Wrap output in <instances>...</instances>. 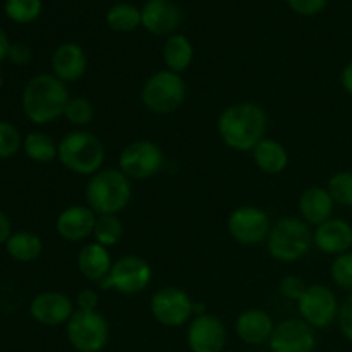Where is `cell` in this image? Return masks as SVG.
Instances as JSON below:
<instances>
[{
	"instance_id": "obj_33",
	"label": "cell",
	"mask_w": 352,
	"mask_h": 352,
	"mask_svg": "<svg viewBox=\"0 0 352 352\" xmlns=\"http://www.w3.org/2000/svg\"><path fill=\"white\" fill-rule=\"evenodd\" d=\"M332 277L344 291H352V253L339 254L332 265Z\"/></svg>"
},
{
	"instance_id": "obj_9",
	"label": "cell",
	"mask_w": 352,
	"mask_h": 352,
	"mask_svg": "<svg viewBox=\"0 0 352 352\" xmlns=\"http://www.w3.org/2000/svg\"><path fill=\"white\" fill-rule=\"evenodd\" d=\"M120 170L129 179L144 181L157 174L164 165L160 148L151 141H136L127 144L119 158Z\"/></svg>"
},
{
	"instance_id": "obj_12",
	"label": "cell",
	"mask_w": 352,
	"mask_h": 352,
	"mask_svg": "<svg viewBox=\"0 0 352 352\" xmlns=\"http://www.w3.org/2000/svg\"><path fill=\"white\" fill-rule=\"evenodd\" d=\"M229 232L237 243L254 246L270 234L272 226L267 213L254 206H241L229 217Z\"/></svg>"
},
{
	"instance_id": "obj_10",
	"label": "cell",
	"mask_w": 352,
	"mask_h": 352,
	"mask_svg": "<svg viewBox=\"0 0 352 352\" xmlns=\"http://www.w3.org/2000/svg\"><path fill=\"white\" fill-rule=\"evenodd\" d=\"M298 306L305 322L315 329H325L336 320V316H339L336 294L322 284L306 287V291L299 298Z\"/></svg>"
},
{
	"instance_id": "obj_2",
	"label": "cell",
	"mask_w": 352,
	"mask_h": 352,
	"mask_svg": "<svg viewBox=\"0 0 352 352\" xmlns=\"http://www.w3.org/2000/svg\"><path fill=\"white\" fill-rule=\"evenodd\" d=\"M267 131V116L254 103H237L222 112L219 133L223 143L236 151H253L263 140Z\"/></svg>"
},
{
	"instance_id": "obj_3",
	"label": "cell",
	"mask_w": 352,
	"mask_h": 352,
	"mask_svg": "<svg viewBox=\"0 0 352 352\" xmlns=\"http://www.w3.org/2000/svg\"><path fill=\"white\" fill-rule=\"evenodd\" d=\"M131 182L122 170H102L89 179L86 199L93 212L100 215H116L131 201Z\"/></svg>"
},
{
	"instance_id": "obj_28",
	"label": "cell",
	"mask_w": 352,
	"mask_h": 352,
	"mask_svg": "<svg viewBox=\"0 0 352 352\" xmlns=\"http://www.w3.org/2000/svg\"><path fill=\"white\" fill-rule=\"evenodd\" d=\"M96 237V243L102 246H116L124 234V226L116 215H100L96 219L95 230H93Z\"/></svg>"
},
{
	"instance_id": "obj_15",
	"label": "cell",
	"mask_w": 352,
	"mask_h": 352,
	"mask_svg": "<svg viewBox=\"0 0 352 352\" xmlns=\"http://www.w3.org/2000/svg\"><path fill=\"white\" fill-rule=\"evenodd\" d=\"M30 315L40 325L57 327L71 320L74 315V306L62 292H41L31 301Z\"/></svg>"
},
{
	"instance_id": "obj_16",
	"label": "cell",
	"mask_w": 352,
	"mask_h": 352,
	"mask_svg": "<svg viewBox=\"0 0 352 352\" xmlns=\"http://www.w3.org/2000/svg\"><path fill=\"white\" fill-rule=\"evenodd\" d=\"M181 21V9L172 0H148L141 10V24L153 34L172 33Z\"/></svg>"
},
{
	"instance_id": "obj_32",
	"label": "cell",
	"mask_w": 352,
	"mask_h": 352,
	"mask_svg": "<svg viewBox=\"0 0 352 352\" xmlns=\"http://www.w3.org/2000/svg\"><path fill=\"white\" fill-rule=\"evenodd\" d=\"M23 146V138L16 126L0 120V158H10Z\"/></svg>"
},
{
	"instance_id": "obj_42",
	"label": "cell",
	"mask_w": 352,
	"mask_h": 352,
	"mask_svg": "<svg viewBox=\"0 0 352 352\" xmlns=\"http://www.w3.org/2000/svg\"><path fill=\"white\" fill-rule=\"evenodd\" d=\"M2 85H3V78H2V72H0V89H2Z\"/></svg>"
},
{
	"instance_id": "obj_21",
	"label": "cell",
	"mask_w": 352,
	"mask_h": 352,
	"mask_svg": "<svg viewBox=\"0 0 352 352\" xmlns=\"http://www.w3.org/2000/svg\"><path fill=\"white\" fill-rule=\"evenodd\" d=\"M299 210H301V215L309 223H315V226H322L323 222L330 220L333 212V199L330 196L329 189H306L302 192L301 199H299Z\"/></svg>"
},
{
	"instance_id": "obj_24",
	"label": "cell",
	"mask_w": 352,
	"mask_h": 352,
	"mask_svg": "<svg viewBox=\"0 0 352 352\" xmlns=\"http://www.w3.org/2000/svg\"><path fill=\"white\" fill-rule=\"evenodd\" d=\"M6 250L12 260L19 261V263H31L41 254L43 244L36 234L21 230L9 237V241L6 243Z\"/></svg>"
},
{
	"instance_id": "obj_23",
	"label": "cell",
	"mask_w": 352,
	"mask_h": 352,
	"mask_svg": "<svg viewBox=\"0 0 352 352\" xmlns=\"http://www.w3.org/2000/svg\"><path fill=\"white\" fill-rule=\"evenodd\" d=\"M254 164L267 174H278L287 167V151L274 140H261L253 150Z\"/></svg>"
},
{
	"instance_id": "obj_26",
	"label": "cell",
	"mask_w": 352,
	"mask_h": 352,
	"mask_svg": "<svg viewBox=\"0 0 352 352\" xmlns=\"http://www.w3.org/2000/svg\"><path fill=\"white\" fill-rule=\"evenodd\" d=\"M23 150L30 160L48 164L58 155V146L50 136L43 133H30L23 140Z\"/></svg>"
},
{
	"instance_id": "obj_34",
	"label": "cell",
	"mask_w": 352,
	"mask_h": 352,
	"mask_svg": "<svg viewBox=\"0 0 352 352\" xmlns=\"http://www.w3.org/2000/svg\"><path fill=\"white\" fill-rule=\"evenodd\" d=\"M287 2L291 9L301 16H313L325 9L329 0H287Z\"/></svg>"
},
{
	"instance_id": "obj_6",
	"label": "cell",
	"mask_w": 352,
	"mask_h": 352,
	"mask_svg": "<svg viewBox=\"0 0 352 352\" xmlns=\"http://www.w3.org/2000/svg\"><path fill=\"white\" fill-rule=\"evenodd\" d=\"M186 98V85L179 74L160 71L151 76L143 86L141 100L148 110L155 113H172Z\"/></svg>"
},
{
	"instance_id": "obj_13",
	"label": "cell",
	"mask_w": 352,
	"mask_h": 352,
	"mask_svg": "<svg viewBox=\"0 0 352 352\" xmlns=\"http://www.w3.org/2000/svg\"><path fill=\"white\" fill-rule=\"evenodd\" d=\"M272 352H313L315 349V332L301 320H285L278 323L270 337Z\"/></svg>"
},
{
	"instance_id": "obj_18",
	"label": "cell",
	"mask_w": 352,
	"mask_h": 352,
	"mask_svg": "<svg viewBox=\"0 0 352 352\" xmlns=\"http://www.w3.org/2000/svg\"><path fill=\"white\" fill-rule=\"evenodd\" d=\"M313 243L327 254H344L352 248V227L339 219H330L318 226Z\"/></svg>"
},
{
	"instance_id": "obj_31",
	"label": "cell",
	"mask_w": 352,
	"mask_h": 352,
	"mask_svg": "<svg viewBox=\"0 0 352 352\" xmlns=\"http://www.w3.org/2000/svg\"><path fill=\"white\" fill-rule=\"evenodd\" d=\"M329 192L333 203L352 206V172H339L329 181Z\"/></svg>"
},
{
	"instance_id": "obj_30",
	"label": "cell",
	"mask_w": 352,
	"mask_h": 352,
	"mask_svg": "<svg viewBox=\"0 0 352 352\" xmlns=\"http://www.w3.org/2000/svg\"><path fill=\"white\" fill-rule=\"evenodd\" d=\"M65 119L69 120L74 126H86L93 120L95 117V109H93L91 102L82 96H78V98L69 100L67 107H65Z\"/></svg>"
},
{
	"instance_id": "obj_11",
	"label": "cell",
	"mask_w": 352,
	"mask_h": 352,
	"mask_svg": "<svg viewBox=\"0 0 352 352\" xmlns=\"http://www.w3.org/2000/svg\"><path fill=\"white\" fill-rule=\"evenodd\" d=\"M151 315L165 327H181L195 315V302L177 287H164L151 298Z\"/></svg>"
},
{
	"instance_id": "obj_41",
	"label": "cell",
	"mask_w": 352,
	"mask_h": 352,
	"mask_svg": "<svg viewBox=\"0 0 352 352\" xmlns=\"http://www.w3.org/2000/svg\"><path fill=\"white\" fill-rule=\"evenodd\" d=\"M342 85H344V88H346V91L349 93V95H352V62L347 65L346 69H344Z\"/></svg>"
},
{
	"instance_id": "obj_25",
	"label": "cell",
	"mask_w": 352,
	"mask_h": 352,
	"mask_svg": "<svg viewBox=\"0 0 352 352\" xmlns=\"http://www.w3.org/2000/svg\"><path fill=\"white\" fill-rule=\"evenodd\" d=\"M164 60L168 71L175 72V74L186 71L192 60L191 41L182 34H174L168 38L164 47Z\"/></svg>"
},
{
	"instance_id": "obj_1",
	"label": "cell",
	"mask_w": 352,
	"mask_h": 352,
	"mask_svg": "<svg viewBox=\"0 0 352 352\" xmlns=\"http://www.w3.org/2000/svg\"><path fill=\"white\" fill-rule=\"evenodd\" d=\"M69 100L64 81L54 74H38L24 86L21 103L24 116L33 124L43 126L64 116Z\"/></svg>"
},
{
	"instance_id": "obj_19",
	"label": "cell",
	"mask_w": 352,
	"mask_h": 352,
	"mask_svg": "<svg viewBox=\"0 0 352 352\" xmlns=\"http://www.w3.org/2000/svg\"><path fill=\"white\" fill-rule=\"evenodd\" d=\"M88 67L85 50L76 43H62L52 55L54 76L64 82L78 81Z\"/></svg>"
},
{
	"instance_id": "obj_17",
	"label": "cell",
	"mask_w": 352,
	"mask_h": 352,
	"mask_svg": "<svg viewBox=\"0 0 352 352\" xmlns=\"http://www.w3.org/2000/svg\"><path fill=\"white\" fill-rule=\"evenodd\" d=\"M95 212L88 206H69L64 212L58 215L57 223V232L58 236L64 237L65 241H71V243H76V241L86 239L89 234H93L95 230Z\"/></svg>"
},
{
	"instance_id": "obj_35",
	"label": "cell",
	"mask_w": 352,
	"mask_h": 352,
	"mask_svg": "<svg viewBox=\"0 0 352 352\" xmlns=\"http://www.w3.org/2000/svg\"><path fill=\"white\" fill-rule=\"evenodd\" d=\"M339 325L344 336L352 342V296L346 299L342 308L339 309Z\"/></svg>"
},
{
	"instance_id": "obj_20",
	"label": "cell",
	"mask_w": 352,
	"mask_h": 352,
	"mask_svg": "<svg viewBox=\"0 0 352 352\" xmlns=\"http://www.w3.org/2000/svg\"><path fill=\"white\" fill-rule=\"evenodd\" d=\"M274 322L263 309H248L241 313L236 322V332L243 342L250 346H260L270 340L274 333Z\"/></svg>"
},
{
	"instance_id": "obj_38",
	"label": "cell",
	"mask_w": 352,
	"mask_h": 352,
	"mask_svg": "<svg viewBox=\"0 0 352 352\" xmlns=\"http://www.w3.org/2000/svg\"><path fill=\"white\" fill-rule=\"evenodd\" d=\"M98 305V296L93 289H85L78 294V306L81 311H96Z\"/></svg>"
},
{
	"instance_id": "obj_14",
	"label": "cell",
	"mask_w": 352,
	"mask_h": 352,
	"mask_svg": "<svg viewBox=\"0 0 352 352\" xmlns=\"http://www.w3.org/2000/svg\"><path fill=\"white\" fill-rule=\"evenodd\" d=\"M227 342L223 323L212 315H198L188 330V344L192 352H222Z\"/></svg>"
},
{
	"instance_id": "obj_7",
	"label": "cell",
	"mask_w": 352,
	"mask_h": 352,
	"mask_svg": "<svg viewBox=\"0 0 352 352\" xmlns=\"http://www.w3.org/2000/svg\"><path fill=\"white\" fill-rule=\"evenodd\" d=\"M109 323L96 311H74L67 322V339L78 352H100L109 342Z\"/></svg>"
},
{
	"instance_id": "obj_8",
	"label": "cell",
	"mask_w": 352,
	"mask_h": 352,
	"mask_svg": "<svg viewBox=\"0 0 352 352\" xmlns=\"http://www.w3.org/2000/svg\"><path fill=\"white\" fill-rule=\"evenodd\" d=\"M151 280V268L143 258L124 256L112 265L109 275L100 284L102 289L122 292V294H138L144 291Z\"/></svg>"
},
{
	"instance_id": "obj_5",
	"label": "cell",
	"mask_w": 352,
	"mask_h": 352,
	"mask_svg": "<svg viewBox=\"0 0 352 352\" xmlns=\"http://www.w3.org/2000/svg\"><path fill=\"white\" fill-rule=\"evenodd\" d=\"M313 244V234L302 220L282 219L268 234V253L278 261L292 263L305 256Z\"/></svg>"
},
{
	"instance_id": "obj_36",
	"label": "cell",
	"mask_w": 352,
	"mask_h": 352,
	"mask_svg": "<svg viewBox=\"0 0 352 352\" xmlns=\"http://www.w3.org/2000/svg\"><path fill=\"white\" fill-rule=\"evenodd\" d=\"M7 58L16 65L28 64L31 60V48L24 43H10Z\"/></svg>"
},
{
	"instance_id": "obj_40",
	"label": "cell",
	"mask_w": 352,
	"mask_h": 352,
	"mask_svg": "<svg viewBox=\"0 0 352 352\" xmlns=\"http://www.w3.org/2000/svg\"><path fill=\"white\" fill-rule=\"evenodd\" d=\"M9 48H10V43H9V38H7L6 31L0 28V62L3 60V58H7V54H9Z\"/></svg>"
},
{
	"instance_id": "obj_39",
	"label": "cell",
	"mask_w": 352,
	"mask_h": 352,
	"mask_svg": "<svg viewBox=\"0 0 352 352\" xmlns=\"http://www.w3.org/2000/svg\"><path fill=\"white\" fill-rule=\"evenodd\" d=\"M10 236H12V226H10V220L9 217L0 210V246L6 244Z\"/></svg>"
},
{
	"instance_id": "obj_22",
	"label": "cell",
	"mask_w": 352,
	"mask_h": 352,
	"mask_svg": "<svg viewBox=\"0 0 352 352\" xmlns=\"http://www.w3.org/2000/svg\"><path fill=\"white\" fill-rule=\"evenodd\" d=\"M78 268L89 280L102 282L112 268L109 250L98 243L86 244L78 254Z\"/></svg>"
},
{
	"instance_id": "obj_37",
	"label": "cell",
	"mask_w": 352,
	"mask_h": 352,
	"mask_svg": "<svg viewBox=\"0 0 352 352\" xmlns=\"http://www.w3.org/2000/svg\"><path fill=\"white\" fill-rule=\"evenodd\" d=\"M305 291V284H302V280H299V278L287 277L282 280V292H284V296H287V298L299 301V298H301Z\"/></svg>"
},
{
	"instance_id": "obj_4",
	"label": "cell",
	"mask_w": 352,
	"mask_h": 352,
	"mask_svg": "<svg viewBox=\"0 0 352 352\" xmlns=\"http://www.w3.org/2000/svg\"><path fill=\"white\" fill-rule=\"evenodd\" d=\"M57 157L60 164L74 174L91 175L102 167L105 160V148L95 134L76 131L62 138Z\"/></svg>"
},
{
	"instance_id": "obj_29",
	"label": "cell",
	"mask_w": 352,
	"mask_h": 352,
	"mask_svg": "<svg viewBox=\"0 0 352 352\" xmlns=\"http://www.w3.org/2000/svg\"><path fill=\"white\" fill-rule=\"evenodd\" d=\"M41 12V0H7L6 14L14 23H33Z\"/></svg>"
},
{
	"instance_id": "obj_27",
	"label": "cell",
	"mask_w": 352,
	"mask_h": 352,
	"mask_svg": "<svg viewBox=\"0 0 352 352\" xmlns=\"http://www.w3.org/2000/svg\"><path fill=\"white\" fill-rule=\"evenodd\" d=\"M107 24L120 33L133 31L141 24V10L131 3H117L107 12Z\"/></svg>"
}]
</instances>
